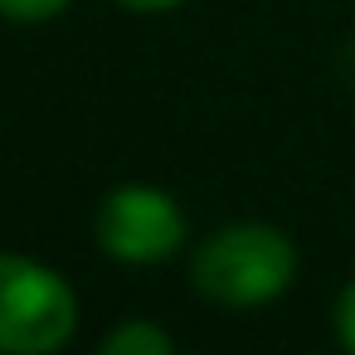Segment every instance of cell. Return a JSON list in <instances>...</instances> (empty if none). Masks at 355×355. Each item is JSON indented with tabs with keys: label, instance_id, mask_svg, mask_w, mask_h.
Listing matches in <instances>:
<instances>
[{
	"label": "cell",
	"instance_id": "1",
	"mask_svg": "<svg viewBox=\"0 0 355 355\" xmlns=\"http://www.w3.org/2000/svg\"><path fill=\"white\" fill-rule=\"evenodd\" d=\"M297 272V248L272 224H229L195 248L190 282L219 306L272 302Z\"/></svg>",
	"mask_w": 355,
	"mask_h": 355
},
{
	"label": "cell",
	"instance_id": "2",
	"mask_svg": "<svg viewBox=\"0 0 355 355\" xmlns=\"http://www.w3.org/2000/svg\"><path fill=\"white\" fill-rule=\"evenodd\" d=\"M78 326L73 287L20 253H0V355H49Z\"/></svg>",
	"mask_w": 355,
	"mask_h": 355
},
{
	"label": "cell",
	"instance_id": "3",
	"mask_svg": "<svg viewBox=\"0 0 355 355\" xmlns=\"http://www.w3.org/2000/svg\"><path fill=\"white\" fill-rule=\"evenodd\" d=\"M98 243L122 263H161L185 243V214L156 185H117L98 209Z\"/></svg>",
	"mask_w": 355,
	"mask_h": 355
},
{
	"label": "cell",
	"instance_id": "4",
	"mask_svg": "<svg viewBox=\"0 0 355 355\" xmlns=\"http://www.w3.org/2000/svg\"><path fill=\"white\" fill-rule=\"evenodd\" d=\"M171 350H175V340L151 321H127L103 336V355H171Z\"/></svg>",
	"mask_w": 355,
	"mask_h": 355
},
{
	"label": "cell",
	"instance_id": "5",
	"mask_svg": "<svg viewBox=\"0 0 355 355\" xmlns=\"http://www.w3.org/2000/svg\"><path fill=\"white\" fill-rule=\"evenodd\" d=\"M69 6V0H0V15H10V20H49Z\"/></svg>",
	"mask_w": 355,
	"mask_h": 355
},
{
	"label": "cell",
	"instance_id": "6",
	"mask_svg": "<svg viewBox=\"0 0 355 355\" xmlns=\"http://www.w3.org/2000/svg\"><path fill=\"white\" fill-rule=\"evenodd\" d=\"M336 336H340V345L355 350V282H345L336 297Z\"/></svg>",
	"mask_w": 355,
	"mask_h": 355
},
{
	"label": "cell",
	"instance_id": "7",
	"mask_svg": "<svg viewBox=\"0 0 355 355\" xmlns=\"http://www.w3.org/2000/svg\"><path fill=\"white\" fill-rule=\"evenodd\" d=\"M127 10H141V15H151V10H175L180 0H122Z\"/></svg>",
	"mask_w": 355,
	"mask_h": 355
}]
</instances>
